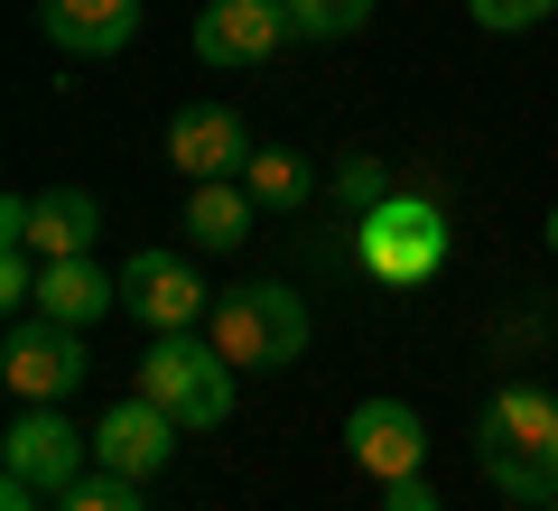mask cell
<instances>
[{"mask_svg": "<svg viewBox=\"0 0 558 511\" xmlns=\"http://www.w3.org/2000/svg\"><path fill=\"white\" fill-rule=\"evenodd\" d=\"M549 316H558V297H549Z\"/></svg>", "mask_w": 558, "mask_h": 511, "instance_id": "obj_24", "label": "cell"}, {"mask_svg": "<svg viewBox=\"0 0 558 511\" xmlns=\"http://www.w3.org/2000/svg\"><path fill=\"white\" fill-rule=\"evenodd\" d=\"M344 447L373 484H400V474H428V428H418L410 400H354L344 418Z\"/></svg>", "mask_w": 558, "mask_h": 511, "instance_id": "obj_10", "label": "cell"}, {"mask_svg": "<svg viewBox=\"0 0 558 511\" xmlns=\"http://www.w3.org/2000/svg\"><path fill=\"white\" fill-rule=\"evenodd\" d=\"M47 511H149V502H140V484H131V474H102V465H94L75 492H57Z\"/></svg>", "mask_w": 558, "mask_h": 511, "instance_id": "obj_19", "label": "cell"}, {"mask_svg": "<svg viewBox=\"0 0 558 511\" xmlns=\"http://www.w3.org/2000/svg\"><path fill=\"white\" fill-rule=\"evenodd\" d=\"M168 158L186 168V186L242 178V168H252V131H242L233 102H178V121H168Z\"/></svg>", "mask_w": 558, "mask_h": 511, "instance_id": "obj_11", "label": "cell"}, {"mask_svg": "<svg viewBox=\"0 0 558 511\" xmlns=\"http://www.w3.org/2000/svg\"><path fill=\"white\" fill-rule=\"evenodd\" d=\"M0 511H47V492L20 484V474H0Z\"/></svg>", "mask_w": 558, "mask_h": 511, "instance_id": "obj_22", "label": "cell"}, {"mask_svg": "<svg viewBox=\"0 0 558 511\" xmlns=\"http://www.w3.org/2000/svg\"><path fill=\"white\" fill-rule=\"evenodd\" d=\"M186 38H196V57L215 65V75H252V65H270L299 28H289V0H205Z\"/></svg>", "mask_w": 558, "mask_h": 511, "instance_id": "obj_7", "label": "cell"}, {"mask_svg": "<svg viewBox=\"0 0 558 511\" xmlns=\"http://www.w3.org/2000/svg\"><path fill=\"white\" fill-rule=\"evenodd\" d=\"M205 334L233 373H279V363L307 354V297L279 289V279H252V289H223L205 307Z\"/></svg>", "mask_w": 558, "mask_h": 511, "instance_id": "obj_2", "label": "cell"}, {"mask_svg": "<svg viewBox=\"0 0 558 511\" xmlns=\"http://www.w3.org/2000/svg\"><path fill=\"white\" fill-rule=\"evenodd\" d=\"M121 307V270H102L94 252L84 260H47L38 270V316H57V326H102V316Z\"/></svg>", "mask_w": 558, "mask_h": 511, "instance_id": "obj_13", "label": "cell"}, {"mask_svg": "<svg viewBox=\"0 0 558 511\" xmlns=\"http://www.w3.org/2000/svg\"><path fill=\"white\" fill-rule=\"evenodd\" d=\"M475 465L502 502L549 511L558 502V391L539 381H502L494 400L475 410Z\"/></svg>", "mask_w": 558, "mask_h": 511, "instance_id": "obj_1", "label": "cell"}, {"mask_svg": "<svg viewBox=\"0 0 558 511\" xmlns=\"http://www.w3.org/2000/svg\"><path fill=\"white\" fill-rule=\"evenodd\" d=\"M242 186H252V205H260V215H289V205H307V196H317V168H307L299 149H252Z\"/></svg>", "mask_w": 558, "mask_h": 511, "instance_id": "obj_16", "label": "cell"}, {"mask_svg": "<svg viewBox=\"0 0 558 511\" xmlns=\"http://www.w3.org/2000/svg\"><path fill=\"white\" fill-rule=\"evenodd\" d=\"M549 10H558V0H465V20H475L484 38H531Z\"/></svg>", "mask_w": 558, "mask_h": 511, "instance_id": "obj_20", "label": "cell"}, {"mask_svg": "<svg viewBox=\"0 0 558 511\" xmlns=\"http://www.w3.org/2000/svg\"><path fill=\"white\" fill-rule=\"evenodd\" d=\"M539 233H549V252H558V205H549V223H539Z\"/></svg>", "mask_w": 558, "mask_h": 511, "instance_id": "obj_23", "label": "cell"}, {"mask_svg": "<svg viewBox=\"0 0 558 511\" xmlns=\"http://www.w3.org/2000/svg\"><path fill=\"white\" fill-rule=\"evenodd\" d=\"M94 242H102V205H94V186H47L38 215H28V252H38V260H84Z\"/></svg>", "mask_w": 558, "mask_h": 511, "instance_id": "obj_14", "label": "cell"}, {"mask_svg": "<svg viewBox=\"0 0 558 511\" xmlns=\"http://www.w3.org/2000/svg\"><path fill=\"white\" fill-rule=\"evenodd\" d=\"M0 474H20V484H38L57 502V492H75L94 474V428H75L65 410H20L10 437H0Z\"/></svg>", "mask_w": 558, "mask_h": 511, "instance_id": "obj_6", "label": "cell"}, {"mask_svg": "<svg viewBox=\"0 0 558 511\" xmlns=\"http://www.w3.org/2000/svg\"><path fill=\"white\" fill-rule=\"evenodd\" d=\"M131 391H149L186 437H196V428H223V418H233V363L215 354V334H205V326L196 334H149Z\"/></svg>", "mask_w": 558, "mask_h": 511, "instance_id": "obj_3", "label": "cell"}, {"mask_svg": "<svg viewBox=\"0 0 558 511\" xmlns=\"http://www.w3.org/2000/svg\"><path fill=\"white\" fill-rule=\"evenodd\" d=\"M178 437H186V428L159 410V400L131 391V400H112V410L94 418V465H102V474H131V484H149V474H168Z\"/></svg>", "mask_w": 558, "mask_h": 511, "instance_id": "obj_9", "label": "cell"}, {"mask_svg": "<svg viewBox=\"0 0 558 511\" xmlns=\"http://www.w3.org/2000/svg\"><path fill=\"white\" fill-rule=\"evenodd\" d=\"M38 28L57 57H121L140 38V0H47Z\"/></svg>", "mask_w": 558, "mask_h": 511, "instance_id": "obj_12", "label": "cell"}, {"mask_svg": "<svg viewBox=\"0 0 558 511\" xmlns=\"http://www.w3.org/2000/svg\"><path fill=\"white\" fill-rule=\"evenodd\" d=\"M549 511H558V502H549Z\"/></svg>", "mask_w": 558, "mask_h": 511, "instance_id": "obj_25", "label": "cell"}, {"mask_svg": "<svg viewBox=\"0 0 558 511\" xmlns=\"http://www.w3.org/2000/svg\"><path fill=\"white\" fill-rule=\"evenodd\" d=\"M381 511H438V484L428 474H400V484H381Z\"/></svg>", "mask_w": 558, "mask_h": 511, "instance_id": "obj_21", "label": "cell"}, {"mask_svg": "<svg viewBox=\"0 0 558 511\" xmlns=\"http://www.w3.org/2000/svg\"><path fill=\"white\" fill-rule=\"evenodd\" d=\"M354 260L381 289H418V279L447 270V215L428 196H381L373 215L354 223Z\"/></svg>", "mask_w": 558, "mask_h": 511, "instance_id": "obj_4", "label": "cell"}, {"mask_svg": "<svg viewBox=\"0 0 558 511\" xmlns=\"http://www.w3.org/2000/svg\"><path fill=\"white\" fill-rule=\"evenodd\" d=\"M252 186L242 178H205V186H186V242H205V252H242L252 242Z\"/></svg>", "mask_w": 558, "mask_h": 511, "instance_id": "obj_15", "label": "cell"}, {"mask_svg": "<svg viewBox=\"0 0 558 511\" xmlns=\"http://www.w3.org/2000/svg\"><path fill=\"white\" fill-rule=\"evenodd\" d=\"M121 307H131L149 334H196L215 297H205V279L186 270V252H131L121 260Z\"/></svg>", "mask_w": 558, "mask_h": 511, "instance_id": "obj_8", "label": "cell"}, {"mask_svg": "<svg viewBox=\"0 0 558 511\" xmlns=\"http://www.w3.org/2000/svg\"><path fill=\"white\" fill-rule=\"evenodd\" d=\"M381 0H289V28L299 38H354V28H373Z\"/></svg>", "mask_w": 558, "mask_h": 511, "instance_id": "obj_17", "label": "cell"}, {"mask_svg": "<svg viewBox=\"0 0 558 511\" xmlns=\"http://www.w3.org/2000/svg\"><path fill=\"white\" fill-rule=\"evenodd\" d=\"M326 186H336V205H344V223H363V215H373V205L381 196H391V178H381V158H336V178H326Z\"/></svg>", "mask_w": 558, "mask_h": 511, "instance_id": "obj_18", "label": "cell"}, {"mask_svg": "<svg viewBox=\"0 0 558 511\" xmlns=\"http://www.w3.org/2000/svg\"><path fill=\"white\" fill-rule=\"evenodd\" d=\"M0 381L20 391V410H65V400L94 381L84 334L57 326V316H20V326H10V344H0Z\"/></svg>", "mask_w": 558, "mask_h": 511, "instance_id": "obj_5", "label": "cell"}]
</instances>
